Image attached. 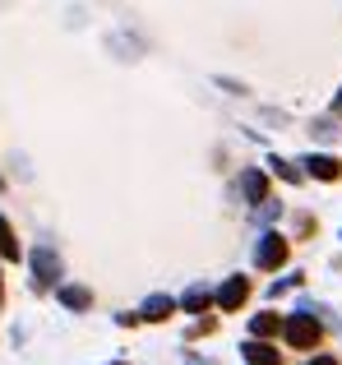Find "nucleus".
<instances>
[{"label":"nucleus","mask_w":342,"mask_h":365,"mask_svg":"<svg viewBox=\"0 0 342 365\" xmlns=\"http://www.w3.org/2000/svg\"><path fill=\"white\" fill-rule=\"evenodd\" d=\"M0 259H19V245H14V232H9V222L0 217Z\"/></svg>","instance_id":"9b49d317"},{"label":"nucleus","mask_w":342,"mask_h":365,"mask_svg":"<svg viewBox=\"0 0 342 365\" xmlns=\"http://www.w3.org/2000/svg\"><path fill=\"white\" fill-rule=\"evenodd\" d=\"M282 338H287L296 351H310V347H319L324 329H319V319H315L310 310H296L291 319H282Z\"/></svg>","instance_id":"f257e3e1"},{"label":"nucleus","mask_w":342,"mask_h":365,"mask_svg":"<svg viewBox=\"0 0 342 365\" xmlns=\"http://www.w3.org/2000/svg\"><path fill=\"white\" fill-rule=\"evenodd\" d=\"M250 333H254V342H264V338H273V333H282V319L278 314H254Z\"/></svg>","instance_id":"6e6552de"},{"label":"nucleus","mask_w":342,"mask_h":365,"mask_svg":"<svg viewBox=\"0 0 342 365\" xmlns=\"http://www.w3.org/2000/svg\"><path fill=\"white\" fill-rule=\"evenodd\" d=\"M61 301H65V305H74V310H83V305H88V292H79V287H65Z\"/></svg>","instance_id":"f8f14e48"},{"label":"nucleus","mask_w":342,"mask_h":365,"mask_svg":"<svg viewBox=\"0 0 342 365\" xmlns=\"http://www.w3.org/2000/svg\"><path fill=\"white\" fill-rule=\"evenodd\" d=\"M0 296H5V282H0Z\"/></svg>","instance_id":"f3484780"},{"label":"nucleus","mask_w":342,"mask_h":365,"mask_svg":"<svg viewBox=\"0 0 342 365\" xmlns=\"http://www.w3.org/2000/svg\"><path fill=\"white\" fill-rule=\"evenodd\" d=\"M301 167H310V176H319V180H338V176H342V162L328 158V153H310Z\"/></svg>","instance_id":"20e7f679"},{"label":"nucleus","mask_w":342,"mask_h":365,"mask_svg":"<svg viewBox=\"0 0 342 365\" xmlns=\"http://www.w3.org/2000/svg\"><path fill=\"white\" fill-rule=\"evenodd\" d=\"M273 171H278L282 180H301V171L291 167V162H282V158H273Z\"/></svg>","instance_id":"ddd939ff"},{"label":"nucleus","mask_w":342,"mask_h":365,"mask_svg":"<svg viewBox=\"0 0 342 365\" xmlns=\"http://www.w3.org/2000/svg\"><path fill=\"white\" fill-rule=\"evenodd\" d=\"M213 301H217V310H227V314H232V310H241V305L250 301V277H241V273H236V277H227V282L217 287V296H213Z\"/></svg>","instance_id":"7ed1b4c3"},{"label":"nucleus","mask_w":342,"mask_h":365,"mask_svg":"<svg viewBox=\"0 0 342 365\" xmlns=\"http://www.w3.org/2000/svg\"><path fill=\"white\" fill-rule=\"evenodd\" d=\"M241 195L250 199V204H264V199H269V176H264V171H245L241 176Z\"/></svg>","instance_id":"39448f33"},{"label":"nucleus","mask_w":342,"mask_h":365,"mask_svg":"<svg viewBox=\"0 0 342 365\" xmlns=\"http://www.w3.org/2000/svg\"><path fill=\"white\" fill-rule=\"evenodd\" d=\"M333 111H338V116H342V88H338V102H333Z\"/></svg>","instance_id":"2eb2a0df"},{"label":"nucleus","mask_w":342,"mask_h":365,"mask_svg":"<svg viewBox=\"0 0 342 365\" xmlns=\"http://www.w3.org/2000/svg\"><path fill=\"white\" fill-rule=\"evenodd\" d=\"M190 365H213V361H190Z\"/></svg>","instance_id":"dca6fc26"},{"label":"nucleus","mask_w":342,"mask_h":365,"mask_svg":"<svg viewBox=\"0 0 342 365\" xmlns=\"http://www.w3.org/2000/svg\"><path fill=\"white\" fill-rule=\"evenodd\" d=\"M245 365H282V356H278V347H269V342H245Z\"/></svg>","instance_id":"423d86ee"},{"label":"nucleus","mask_w":342,"mask_h":365,"mask_svg":"<svg viewBox=\"0 0 342 365\" xmlns=\"http://www.w3.org/2000/svg\"><path fill=\"white\" fill-rule=\"evenodd\" d=\"M171 310H176V301H171V296H148V301H144V319H167V314Z\"/></svg>","instance_id":"1a4fd4ad"},{"label":"nucleus","mask_w":342,"mask_h":365,"mask_svg":"<svg viewBox=\"0 0 342 365\" xmlns=\"http://www.w3.org/2000/svg\"><path fill=\"white\" fill-rule=\"evenodd\" d=\"M306 365H338V361H333V356H310Z\"/></svg>","instance_id":"4468645a"},{"label":"nucleus","mask_w":342,"mask_h":365,"mask_svg":"<svg viewBox=\"0 0 342 365\" xmlns=\"http://www.w3.org/2000/svg\"><path fill=\"white\" fill-rule=\"evenodd\" d=\"M208 301H213V292H208V287H190V292H185V301H180V305H185L190 314H199V310H208Z\"/></svg>","instance_id":"9d476101"},{"label":"nucleus","mask_w":342,"mask_h":365,"mask_svg":"<svg viewBox=\"0 0 342 365\" xmlns=\"http://www.w3.org/2000/svg\"><path fill=\"white\" fill-rule=\"evenodd\" d=\"M287 255H291V245H287L282 232H264L259 245H254V264H259L264 273H278V268L287 264Z\"/></svg>","instance_id":"f03ea898"},{"label":"nucleus","mask_w":342,"mask_h":365,"mask_svg":"<svg viewBox=\"0 0 342 365\" xmlns=\"http://www.w3.org/2000/svg\"><path fill=\"white\" fill-rule=\"evenodd\" d=\"M56 273H61V268H56V255H51V250H37V255H33V287H37V282L46 287Z\"/></svg>","instance_id":"0eeeda50"}]
</instances>
